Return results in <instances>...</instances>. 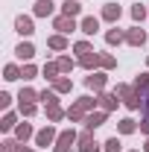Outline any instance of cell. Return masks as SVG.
Instances as JSON below:
<instances>
[{
    "instance_id": "6da1fadb",
    "label": "cell",
    "mask_w": 149,
    "mask_h": 152,
    "mask_svg": "<svg viewBox=\"0 0 149 152\" xmlns=\"http://www.w3.org/2000/svg\"><path fill=\"white\" fill-rule=\"evenodd\" d=\"M114 94L120 96V99L126 102V108H131V111H137V108L143 105V99H146L143 94H137L131 85H117V88H114Z\"/></svg>"
},
{
    "instance_id": "7a4b0ae2",
    "label": "cell",
    "mask_w": 149,
    "mask_h": 152,
    "mask_svg": "<svg viewBox=\"0 0 149 152\" xmlns=\"http://www.w3.org/2000/svg\"><path fill=\"white\" fill-rule=\"evenodd\" d=\"M93 105H96V99H91V96H79V99H76V105H70V108H67V117H70V120H85V114L88 111H93Z\"/></svg>"
},
{
    "instance_id": "3957f363",
    "label": "cell",
    "mask_w": 149,
    "mask_h": 152,
    "mask_svg": "<svg viewBox=\"0 0 149 152\" xmlns=\"http://www.w3.org/2000/svg\"><path fill=\"white\" fill-rule=\"evenodd\" d=\"M76 140H79V137H76V132H73V129H67V132H61V134L56 137L53 152H70V146H73Z\"/></svg>"
},
{
    "instance_id": "277c9868",
    "label": "cell",
    "mask_w": 149,
    "mask_h": 152,
    "mask_svg": "<svg viewBox=\"0 0 149 152\" xmlns=\"http://www.w3.org/2000/svg\"><path fill=\"white\" fill-rule=\"evenodd\" d=\"M99 146L102 143H96L91 132H82V137H79V152H99Z\"/></svg>"
},
{
    "instance_id": "5b68a950",
    "label": "cell",
    "mask_w": 149,
    "mask_h": 152,
    "mask_svg": "<svg viewBox=\"0 0 149 152\" xmlns=\"http://www.w3.org/2000/svg\"><path fill=\"white\" fill-rule=\"evenodd\" d=\"M56 129H53V126H47V129H41V132L35 134V143L38 146H50V143H56Z\"/></svg>"
},
{
    "instance_id": "8992f818",
    "label": "cell",
    "mask_w": 149,
    "mask_h": 152,
    "mask_svg": "<svg viewBox=\"0 0 149 152\" xmlns=\"http://www.w3.org/2000/svg\"><path fill=\"white\" fill-rule=\"evenodd\" d=\"M117 102H120V96H117V94H99V96H96L99 111H111V108H117Z\"/></svg>"
},
{
    "instance_id": "52a82bcc",
    "label": "cell",
    "mask_w": 149,
    "mask_h": 152,
    "mask_svg": "<svg viewBox=\"0 0 149 152\" xmlns=\"http://www.w3.org/2000/svg\"><path fill=\"white\" fill-rule=\"evenodd\" d=\"M126 41H129L131 47H143V44H146V32H143L140 26H131L129 32H126Z\"/></svg>"
},
{
    "instance_id": "ba28073f",
    "label": "cell",
    "mask_w": 149,
    "mask_h": 152,
    "mask_svg": "<svg viewBox=\"0 0 149 152\" xmlns=\"http://www.w3.org/2000/svg\"><path fill=\"white\" fill-rule=\"evenodd\" d=\"M105 117H108V111H96V114H88V117H85V132H93V129H96V126H102V123H105Z\"/></svg>"
},
{
    "instance_id": "9c48e42d",
    "label": "cell",
    "mask_w": 149,
    "mask_h": 152,
    "mask_svg": "<svg viewBox=\"0 0 149 152\" xmlns=\"http://www.w3.org/2000/svg\"><path fill=\"white\" fill-rule=\"evenodd\" d=\"M56 29H58V35H67V32L76 29V20L67 18V15H58V18H56Z\"/></svg>"
},
{
    "instance_id": "30bf717a",
    "label": "cell",
    "mask_w": 149,
    "mask_h": 152,
    "mask_svg": "<svg viewBox=\"0 0 149 152\" xmlns=\"http://www.w3.org/2000/svg\"><path fill=\"white\" fill-rule=\"evenodd\" d=\"M105 82H108V76H105V73H91L88 79H85V85H88V88H93V91H99V94H102Z\"/></svg>"
},
{
    "instance_id": "8fae6325",
    "label": "cell",
    "mask_w": 149,
    "mask_h": 152,
    "mask_svg": "<svg viewBox=\"0 0 149 152\" xmlns=\"http://www.w3.org/2000/svg\"><path fill=\"white\" fill-rule=\"evenodd\" d=\"M79 64H82V67H88V70H91V67H102V53H96V50H93V53H88V56L79 58Z\"/></svg>"
},
{
    "instance_id": "7c38bea8",
    "label": "cell",
    "mask_w": 149,
    "mask_h": 152,
    "mask_svg": "<svg viewBox=\"0 0 149 152\" xmlns=\"http://www.w3.org/2000/svg\"><path fill=\"white\" fill-rule=\"evenodd\" d=\"M79 29H82V32H85V35H96V32H99V18H82V23H79Z\"/></svg>"
},
{
    "instance_id": "4fadbf2b",
    "label": "cell",
    "mask_w": 149,
    "mask_h": 152,
    "mask_svg": "<svg viewBox=\"0 0 149 152\" xmlns=\"http://www.w3.org/2000/svg\"><path fill=\"white\" fill-rule=\"evenodd\" d=\"M15 29H18L20 35H32V32H35V26H32V18H23V15H20V18L15 20Z\"/></svg>"
},
{
    "instance_id": "5bb4252c",
    "label": "cell",
    "mask_w": 149,
    "mask_h": 152,
    "mask_svg": "<svg viewBox=\"0 0 149 152\" xmlns=\"http://www.w3.org/2000/svg\"><path fill=\"white\" fill-rule=\"evenodd\" d=\"M15 53H18V58H20V61H29V58L35 56V47H32L29 41H20V44H18V50H15Z\"/></svg>"
},
{
    "instance_id": "9a60e30c",
    "label": "cell",
    "mask_w": 149,
    "mask_h": 152,
    "mask_svg": "<svg viewBox=\"0 0 149 152\" xmlns=\"http://www.w3.org/2000/svg\"><path fill=\"white\" fill-rule=\"evenodd\" d=\"M120 15H123V9H120L117 3H108V6L102 9V18H105V20H111V23H117V20H120Z\"/></svg>"
},
{
    "instance_id": "2e32d148",
    "label": "cell",
    "mask_w": 149,
    "mask_h": 152,
    "mask_svg": "<svg viewBox=\"0 0 149 152\" xmlns=\"http://www.w3.org/2000/svg\"><path fill=\"white\" fill-rule=\"evenodd\" d=\"M79 12H82L79 0H64V6H61V15H67V18H76Z\"/></svg>"
},
{
    "instance_id": "e0dca14e",
    "label": "cell",
    "mask_w": 149,
    "mask_h": 152,
    "mask_svg": "<svg viewBox=\"0 0 149 152\" xmlns=\"http://www.w3.org/2000/svg\"><path fill=\"white\" fill-rule=\"evenodd\" d=\"M41 73H44V79H50V82H56V79H58V73H61V70H58V61H47Z\"/></svg>"
},
{
    "instance_id": "ac0fdd59",
    "label": "cell",
    "mask_w": 149,
    "mask_h": 152,
    "mask_svg": "<svg viewBox=\"0 0 149 152\" xmlns=\"http://www.w3.org/2000/svg\"><path fill=\"white\" fill-rule=\"evenodd\" d=\"M64 114H67V111H61V105H58V102L47 105V120H50V123H58V120H61Z\"/></svg>"
},
{
    "instance_id": "d6986e66",
    "label": "cell",
    "mask_w": 149,
    "mask_h": 152,
    "mask_svg": "<svg viewBox=\"0 0 149 152\" xmlns=\"http://www.w3.org/2000/svg\"><path fill=\"white\" fill-rule=\"evenodd\" d=\"M35 15H38V18L53 15V0H38V3H35Z\"/></svg>"
},
{
    "instance_id": "ffe728a7",
    "label": "cell",
    "mask_w": 149,
    "mask_h": 152,
    "mask_svg": "<svg viewBox=\"0 0 149 152\" xmlns=\"http://www.w3.org/2000/svg\"><path fill=\"white\" fill-rule=\"evenodd\" d=\"M70 88H73V82H70L67 76H58L56 82H53V91H56V94H67Z\"/></svg>"
},
{
    "instance_id": "44dd1931",
    "label": "cell",
    "mask_w": 149,
    "mask_h": 152,
    "mask_svg": "<svg viewBox=\"0 0 149 152\" xmlns=\"http://www.w3.org/2000/svg\"><path fill=\"white\" fill-rule=\"evenodd\" d=\"M134 129H137V123H134L131 117H123V120L117 123V132H120V134H131Z\"/></svg>"
},
{
    "instance_id": "7402d4cb",
    "label": "cell",
    "mask_w": 149,
    "mask_h": 152,
    "mask_svg": "<svg viewBox=\"0 0 149 152\" xmlns=\"http://www.w3.org/2000/svg\"><path fill=\"white\" fill-rule=\"evenodd\" d=\"M15 137H18L20 143H26V140L32 137V126H29V123H20L18 129H15Z\"/></svg>"
},
{
    "instance_id": "603a6c76",
    "label": "cell",
    "mask_w": 149,
    "mask_h": 152,
    "mask_svg": "<svg viewBox=\"0 0 149 152\" xmlns=\"http://www.w3.org/2000/svg\"><path fill=\"white\" fill-rule=\"evenodd\" d=\"M47 47H53V50H67V38L64 35H50L47 38Z\"/></svg>"
},
{
    "instance_id": "cb8c5ba5",
    "label": "cell",
    "mask_w": 149,
    "mask_h": 152,
    "mask_svg": "<svg viewBox=\"0 0 149 152\" xmlns=\"http://www.w3.org/2000/svg\"><path fill=\"white\" fill-rule=\"evenodd\" d=\"M105 41H108V44H123V41H126V32H123V29H108V32H105Z\"/></svg>"
},
{
    "instance_id": "d4e9b609",
    "label": "cell",
    "mask_w": 149,
    "mask_h": 152,
    "mask_svg": "<svg viewBox=\"0 0 149 152\" xmlns=\"http://www.w3.org/2000/svg\"><path fill=\"white\" fill-rule=\"evenodd\" d=\"M131 88H134L137 94H143V91L149 88V73H140L137 79H134V85H131Z\"/></svg>"
},
{
    "instance_id": "484cf974",
    "label": "cell",
    "mask_w": 149,
    "mask_h": 152,
    "mask_svg": "<svg viewBox=\"0 0 149 152\" xmlns=\"http://www.w3.org/2000/svg\"><path fill=\"white\" fill-rule=\"evenodd\" d=\"M73 67H76V61L70 56H61V58H58V70H61V73H70Z\"/></svg>"
},
{
    "instance_id": "4316f807",
    "label": "cell",
    "mask_w": 149,
    "mask_h": 152,
    "mask_svg": "<svg viewBox=\"0 0 149 152\" xmlns=\"http://www.w3.org/2000/svg\"><path fill=\"white\" fill-rule=\"evenodd\" d=\"M3 79H6V82H15V79H20V70L15 67V64H6V70H3Z\"/></svg>"
},
{
    "instance_id": "83f0119b",
    "label": "cell",
    "mask_w": 149,
    "mask_h": 152,
    "mask_svg": "<svg viewBox=\"0 0 149 152\" xmlns=\"http://www.w3.org/2000/svg\"><path fill=\"white\" fill-rule=\"evenodd\" d=\"M18 99H20V102H35V99H38V94H35V91H32V88H23Z\"/></svg>"
},
{
    "instance_id": "f1b7e54d",
    "label": "cell",
    "mask_w": 149,
    "mask_h": 152,
    "mask_svg": "<svg viewBox=\"0 0 149 152\" xmlns=\"http://www.w3.org/2000/svg\"><path fill=\"white\" fill-rule=\"evenodd\" d=\"M0 129H3V132H9V129H18V123H15V114H6V117H3V123H0Z\"/></svg>"
},
{
    "instance_id": "f546056e",
    "label": "cell",
    "mask_w": 149,
    "mask_h": 152,
    "mask_svg": "<svg viewBox=\"0 0 149 152\" xmlns=\"http://www.w3.org/2000/svg\"><path fill=\"white\" fill-rule=\"evenodd\" d=\"M73 50H76V53H79V58H82V56H88V53H93V47H91V44H88V41H79V44H76Z\"/></svg>"
},
{
    "instance_id": "4dcf8cb0",
    "label": "cell",
    "mask_w": 149,
    "mask_h": 152,
    "mask_svg": "<svg viewBox=\"0 0 149 152\" xmlns=\"http://www.w3.org/2000/svg\"><path fill=\"white\" fill-rule=\"evenodd\" d=\"M38 99H44L47 105H53V102H58V99H56V91H53V88H50V91H41V94H38Z\"/></svg>"
},
{
    "instance_id": "1f68e13d",
    "label": "cell",
    "mask_w": 149,
    "mask_h": 152,
    "mask_svg": "<svg viewBox=\"0 0 149 152\" xmlns=\"http://www.w3.org/2000/svg\"><path fill=\"white\" fill-rule=\"evenodd\" d=\"M102 149L105 152H120V140H117V137H108V140L102 143Z\"/></svg>"
},
{
    "instance_id": "d6a6232c",
    "label": "cell",
    "mask_w": 149,
    "mask_h": 152,
    "mask_svg": "<svg viewBox=\"0 0 149 152\" xmlns=\"http://www.w3.org/2000/svg\"><path fill=\"white\" fill-rule=\"evenodd\" d=\"M146 15H149V12L143 9V6H140V3H137V6H131V18H134V20H143Z\"/></svg>"
},
{
    "instance_id": "836d02e7",
    "label": "cell",
    "mask_w": 149,
    "mask_h": 152,
    "mask_svg": "<svg viewBox=\"0 0 149 152\" xmlns=\"http://www.w3.org/2000/svg\"><path fill=\"white\" fill-rule=\"evenodd\" d=\"M20 114L23 117H32L35 114V102H20Z\"/></svg>"
},
{
    "instance_id": "e575fe53",
    "label": "cell",
    "mask_w": 149,
    "mask_h": 152,
    "mask_svg": "<svg viewBox=\"0 0 149 152\" xmlns=\"http://www.w3.org/2000/svg\"><path fill=\"white\" fill-rule=\"evenodd\" d=\"M102 67H105V70L117 67V58H114V56H108V53H102Z\"/></svg>"
},
{
    "instance_id": "d590c367",
    "label": "cell",
    "mask_w": 149,
    "mask_h": 152,
    "mask_svg": "<svg viewBox=\"0 0 149 152\" xmlns=\"http://www.w3.org/2000/svg\"><path fill=\"white\" fill-rule=\"evenodd\" d=\"M35 67H32V64H26V67H23V70H20V76H23V79H26V82H29V79H35Z\"/></svg>"
},
{
    "instance_id": "8d00e7d4",
    "label": "cell",
    "mask_w": 149,
    "mask_h": 152,
    "mask_svg": "<svg viewBox=\"0 0 149 152\" xmlns=\"http://www.w3.org/2000/svg\"><path fill=\"white\" fill-rule=\"evenodd\" d=\"M15 149H18L15 140H3V146H0V152H15Z\"/></svg>"
},
{
    "instance_id": "74e56055",
    "label": "cell",
    "mask_w": 149,
    "mask_h": 152,
    "mask_svg": "<svg viewBox=\"0 0 149 152\" xmlns=\"http://www.w3.org/2000/svg\"><path fill=\"white\" fill-rule=\"evenodd\" d=\"M12 105V96L9 94H0V108H9Z\"/></svg>"
},
{
    "instance_id": "f35d334b",
    "label": "cell",
    "mask_w": 149,
    "mask_h": 152,
    "mask_svg": "<svg viewBox=\"0 0 149 152\" xmlns=\"http://www.w3.org/2000/svg\"><path fill=\"white\" fill-rule=\"evenodd\" d=\"M140 132H143V134H149V114L143 117V120H140Z\"/></svg>"
},
{
    "instance_id": "ab89813d",
    "label": "cell",
    "mask_w": 149,
    "mask_h": 152,
    "mask_svg": "<svg viewBox=\"0 0 149 152\" xmlns=\"http://www.w3.org/2000/svg\"><path fill=\"white\" fill-rule=\"evenodd\" d=\"M15 152H29V149H26V146H18V149H15Z\"/></svg>"
},
{
    "instance_id": "60d3db41",
    "label": "cell",
    "mask_w": 149,
    "mask_h": 152,
    "mask_svg": "<svg viewBox=\"0 0 149 152\" xmlns=\"http://www.w3.org/2000/svg\"><path fill=\"white\" fill-rule=\"evenodd\" d=\"M143 105H146V114H149V96H146V99H143Z\"/></svg>"
},
{
    "instance_id": "b9f144b4",
    "label": "cell",
    "mask_w": 149,
    "mask_h": 152,
    "mask_svg": "<svg viewBox=\"0 0 149 152\" xmlns=\"http://www.w3.org/2000/svg\"><path fill=\"white\" fill-rule=\"evenodd\" d=\"M143 152H149V140H146V146H143Z\"/></svg>"
},
{
    "instance_id": "7bdbcfd3",
    "label": "cell",
    "mask_w": 149,
    "mask_h": 152,
    "mask_svg": "<svg viewBox=\"0 0 149 152\" xmlns=\"http://www.w3.org/2000/svg\"><path fill=\"white\" fill-rule=\"evenodd\" d=\"M146 64H149V58H146Z\"/></svg>"
}]
</instances>
